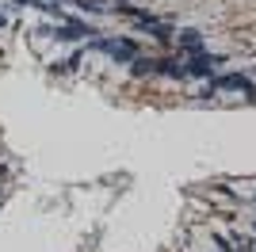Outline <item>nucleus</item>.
Listing matches in <instances>:
<instances>
[{"mask_svg": "<svg viewBox=\"0 0 256 252\" xmlns=\"http://www.w3.org/2000/svg\"><path fill=\"white\" fill-rule=\"evenodd\" d=\"M222 65V58H210V54H195L188 58V76H210L214 80V69Z\"/></svg>", "mask_w": 256, "mask_h": 252, "instance_id": "nucleus-4", "label": "nucleus"}, {"mask_svg": "<svg viewBox=\"0 0 256 252\" xmlns=\"http://www.w3.org/2000/svg\"><path fill=\"white\" fill-rule=\"evenodd\" d=\"M214 92H245L248 100H256V88H252V84H248V76H245V73L214 76V80H210V92H206V96H214Z\"/></svg>", "mask_w": 256, "mask_h": 252, "instance_id": "nucleus-2", "label": "nucleus"}, {"mask_svg": "<svg viewBox=\"0 0 256 252\" xmlns=\"http://www.w3.org/2000/svg\"><path fill=\"white\" fill-rule=\"evenodd\" d=\"M92 50L111 54L115 62H134V58H138V42H134V38H96V42H92Z\"/></svg>", "mask_w": 256, "mask_h": 252, "instance_id": "nucleus-1", "label": "nucleus"}, {"mask_svg": "<svg viewBox=\"0 0 256 252\" xmlns=\"http://www.w3.org/2000/svg\"><path fill=\"white\" fill-rule=\"evenodd\" d=\"M88 34H96L88 23H73V20H65V23H58L50 31V38H62V42H80V38H88Z\"/></svg>", "mask_w": 256, "mask_h": 252, "instance_id": "nucleus-3", "label": "nucleus"}, {"mask_svg": "<svg viewBox=\"0 0 256 252\" xmlns=\"http://www.w3.org/2000/svg\"><path fill=\"white\" fill-rule=\"evenodd\" d=\"M180 50L188 54V58H195V54H206V50H203V38H199V31H184V34H180Z\"/></svg>", "mask_w": 256, "mask_h": 252, "instance_id": "nucleus-5", "label": "nucleus"}, {"mask_svg": "<svg viewBox=\"0 0 256 252\" xmlns=\"http://www.w3.org/2000/svg\"><path fill=\"white\" fill-rule=\"evenodd\" d=\"M0 27H4V16H0Z\"/></svg>", "mask_w": 256, "mask_h": 252, "instance_id": "nucleus-7", "label": "nucleus"}, {"mask_svg": "<svg viewBox=\"0 0 256 252\" xmlns=\"http://www.w3.org/2000/svg\"><path fill=\"white\" fill-rule=\"evenodd\" d=\"M76 4H80L84 12H104L107 8V0H76Z\"/></svg>", "mask_w": 256, "mask_h": 252, "instance_id": "nucleus-6", "label": "nucleus"}]
</instances>
